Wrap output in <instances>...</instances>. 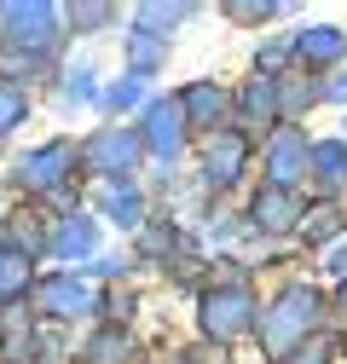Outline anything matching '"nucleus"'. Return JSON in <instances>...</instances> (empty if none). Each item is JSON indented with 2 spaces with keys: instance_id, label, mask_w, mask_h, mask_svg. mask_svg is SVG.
I'll use <instances>...</instances> for the list:
<instances>
[{
  "instance_id": "obj_1",
  "label": "nucleus",
  "mask_w": 347,
  "mask_h": 364,
  "mask_svg": "<svg viewBox=\"0 0 347 364\" xmlns=\"http://www.w3.org/2000/svg\"><path fill=\"white\" fill-rule=\"evenodd\" d=\"M313 324H319V295H313L307 284H289V289L272 301V312L260 318V341H267L272 353H289L295 336H307Z\"/></svg>"
},
{
  "instance_id": "obj_2",
  "label": "nucleus",
  "mask_w": 347,
  "mask_h": 364,
  "mask_svg": "<svg viewBox=\"0 0 347 364\" xmlns=\"http://www.w3.org/2000/svg\"><path fill=\"white\" fill-rule=\"evenodd\" d=\"M81 156L105 179H134V168L145 156V139H139V127H105V133H93V139L81 145Z\"/></svg>"
},
{
  "instance_id": "obj_3",
  "label": "nucleus",
  "mask_w": 347,
  "mask_h": 364,
  "mask_svg": "<svg viewBox=\"0 0 347 364\" xmlns=\"http://www.w3.org/2000/svg\"><path fill=\"white\" fill-rule=\"evenodd\" d=\"M203 330H208L214 341H232V336L255 330V295H249V284L208 289V295H203Z\"/></svg>"
},
{
  "instance_id": "obj_4",
  "label": "nucleus",
  "mask_w": 347,
  "mask_h": 364,
  "mask_svg": "<svg viewBox=\"0 0 347 364\" xmlns=\"http://www.w3.org/2000/svg\"><path fill=\"white\" fill-rule=\"evenodd\" d=\"M0 18H6V47H18V53H41L47 58L53 47H58V6H0Z\"/></svg>"
},
{
  "instance_id": "obj_5",
  "label": "nucleus",
  "mask_w": 347,
  "mask_h": 364,
  "mask_svg": "<svg viewBox=\"0 0 347 364\" xmlns=\"http://www.w3.org/2000/svg\"><path fill=\"white\" fill-rule=\"evenodd\" d=\"M75 162H81L75 139H47V145H35V151L18 162V186H23V191H58L64 179L75 173Z\"/></svg>"
},
{
  "instance_id": "obj_6",
  "label": "nucleus",
  "mask_w": 347,
  "mask_h": 364,
  "mask_svg": "<svg viewBox=\"0 0 347 364\" xmlns=\"http://www.w3.org/2000/svg\"><path fill=\"white\" fill-rule=\"evenodd\" d=\"M243 168H249V133L214 127L208 145H203V179H208V186H237Z\"/></svg>"
},
{
  "instance_id": "obj_7",
  "label": "nucleus",
  "mask_w": 347,
  "mask_h": 364,
  "mask_svg": "<svg viewBox=\"0 0 347 364\" xmlns=\"http://www.w3.org/2000/svg\"><path fill=\"white\" fill-rule=\"evenodd\" d=\"M139 139L156 162H174L186 151V116H180V99H151L145 105V127H139Z\"/></svg>"
},
{
  "instance_id": "obj_8",
  "label": "nucleus",
  "mask_w": 347,
  "mask_h": 364,
  "mask_svg": "<svg viewBox=\"0 0 347 364\" xmlns=\"http://www.w3.org/2000/svg\"><path fill=\"white\" fill-rule=\"evenodd\" d=\"M307 133H301V127H278L272 133V145H267V173H272V186H295V179L301 173H307Z\"/></svg>"
},
{
  "instance_id": "obj_9",
  "label": "nucleus",
  "mask_w": 347,
  "mask_h": 364,
  "mask_svg": "<svg viewBox=\"0 0 347 364\" xmlns=\"http://www.w3.org/2000/svg\"><path fill=\"white\" fill-rule=\"evenodd\" d=\"M87 306H93V289H87L75 272H53V278L41 284V312L47 318H75Z\"/></svg>"
},
{
  "instance_id": "obj_10",
  "label": "nucleus",
  "mask_w": 347,
  "mask_h": 364,
  "mask_svg": "<svg viewBox=\"0 0 347 364\" xmlns=\"http://www.w3.org/2000/svg\"><path fill=\"white\" fill-rule=\"evenodd\" d=\"M249 220L260 225V232H289V225L301 220V197H295V191H284V186H267V191H255Z\"/></svg>"
},
{
  "instance_id": "obj_11",
  "label": "nucleus",
  "mask_w": 347,
  "mask_h": 364,
  "mask_svg": "<svg viewBox=\"0 0 347 364\" xmlns=\"http://www.w3.org/2000/svg\"><path fill=\"white\" fill-rule=\"evenodd\" d=\"M29 284H35L29 249H23V243H6V249H0V312H12L18 295H29Z\"/></svg>"
},
{
  "instance_id": "obj_12",
  "label": "nucleus",
  "mask_w": 347,
  "mask_h": 364,
  "mask_svg": "<svg viewBox=\"0 0 347 364\" xmlns=\"http://www.w3.org/2000/svg\"><path fill=\"white\" fill-rule=\"evenodd\" d=\"M180 116H186V127H220V116H226V93L214 81H191L186 93H180Z\"/></svg>"
},
{
  "instance_id": "obj_13",
  "label": "nucleus",
  "mask_w": 347,
  "mask_h": 364,
  "mask_svg": "<svg viewBox=\"0 0 347 364\" xmlns=\"http://www.w3.org/2000/svg\"><path fill=\"white\" fill-rule=\"evenodd\" d=\"M99 208H105L116 225H145V197H139V186H134V179H105Z\"/></svg>"
},
{
  "instance_id": "obj_14",
  "label": "nucleus",
  "mask_w": 347,
  "mask_h": 364,
  "mask_svg": "<svg viewBox=\"0 0 347 364\" xmlns=\"http://www.w3.org/2000/svg\"><path fill=\"white\" fill-rule=\"evenodd\" d=\"M341 53H347V35L336 23H313V29H301V41H295L301 64H336Z\"/></svg>"
},
{
  "instance_id": "obj_15",
  "label": "nucleus",
  "mask_w": 347,
  "mask_h": 364,
  "mask_svg": "<svg viewBox=\"0 0 347 364\" xmlns=\"http://www.w3.org/2000/svg\"><path fill=\"white\" fill-rule=\"evenodd\" d=\"M99 249V225L87 220V214H64L58 220V237H53V255L58 260H81V255H93Z\"/></svg>"
},
{
  "instance_id": "obj_16",
  "label": "nucleus",
  "mask_w": 347,
  "mask_h": 364,
  "mask_svg": "<svg viewBox=\"0 0 347 364\" xmlns=\"http://www.w3.org/2000/svg\"><path fill=\"white\" fill-rule=\"evenodd\" d=\"M0 358H6V364H29L35 358V330H29V318L18 306L0 312Z\"/></svg>"
},
{
  "instance_id": "obj_17",
  "label": "nucleus",
  "mask_w": 347,
  "mask_h": 364,
  "mask_svg": "<svg viewBox=\"0 0 347 364\" xmlns=\"http://www.w3.org/2000/svg\"><path fill=\"white\" fill-rule=\"evenodd\" d=\"M243 116H249V122H278V116H284V81H272V75L249 81V87H243Z\"/></svg>"
},
{
  "instance_id": "obj_18",
  "label": "nucleus",
  "mask_w": 347,
  "mask_h": 364,
  "mask_svg": "<svg viewBox=\"0 0 347 364\" xmlns=\"http://www.w3.org/2000/svg\"><path fill=\"white\" fill-rule=\"evenodd\" d=\"M168 64V41H156V35H145V29H134L127 35V75H156Z\"/></svg>"
},
{
  "instance_id": "obj_19",
  "label": "nucleus",
  "mask_w": 347,
  "mask_h": 364,
  "mask_svg": "<svg viewBox=\"0 0 347 364\" xmlns=\"http://www.w3.org/2000/svg\"><path fill=\"white\" fill-rule=\"evenodd\" d=\"M307 162H313V173H319V186H341V179H347V145H341V139L313 145Z\"/></svg>"
},
{
  "instance_id": "obj_20",
  "label": "nucleus",
  "mask_w": 347,
  "mask_h": 364,
  "mask_svg": "<svg viewBox=\"0 0 347 364\" xmlns=\"http://www.w3.org/2000/svg\"><path fill=\"white\" fill-rule=\"evenodd\" d=\"M191 12H197V6H162V0H151V6H139V12H134V18H139L134 29H145V35H156V41H168L162 29H174V23H186Z\"/></svg>"
},
{
  "instance_id": "obj_21",
  "label": "nucleus",
  "mask_w": 347,
  "mask_h": 364,
  "mask_svg": "<svg viewBox=\"0 0 347 364\" xmlns=\"http://www.w3.org/2000/svg\"><path fill=\"white\" fill-rule=\"evenodd\" d=\"M127 353H134V341H127L122 330H99L93 341H87V364H127Z\"/></svg>"
},
{
  "instance_id": "obj_22",
  "label": "nucleus",
  "mask_w": 347,
  "mask_h": 364,
  "mask_svg": "<svg viewBox=\"0 0 347 364\" xmlns=\"http://www.w3.org/2000/svg\"><path fill=\"white\" fill-rule=\"evenodd\" d=\"M29 122V93L23 87H0V133H12Z\"/></svg>"
},
{
  "instance_id": "obj_23",
  "label": "nucleus",
  "mask_w": 347,
  "mask_h": 364,
  "mask_svg": "<svg viewBox=\"0 0 347 364\" xmlns=\"http://www.w3.org/2000/svg\"><path fill=\"white\" fill-rule=\"evenodd\" d=\"M139 99H145V81L139 75H122V81L105 87V110H134Z\"/></svg>"
},
{
  "instance_id": "obj_24",
  "label": "nucleus",
  "mask_w": 347,
  "mask_h": 364,
  "mask_svg": "<svg viewBox=\"0 0 347 364\" xmlns=\"http://www.w3.org/2000/svg\"><path fill=\"white\" fill-rule=\"evenodd\" d=\"M64 105H70V110H75V105H93V64H81V70L64 75Z\"/></svg>"
},
{
  "instance_id": "obj_25",
  "label": "nucleus",
  "mask_w": 347,
  "mask_h": 364,
  "mask_svg": "<svg viewBox=\"0 0 347 364\" xmlns=\"http://www.w3.org/2000/svg\"><path fill=\"white\" fill-rule=\"evenodd\" d=\"M301 220H307V237H313V243H324V237L341 232V214H336V208H313V214H301Z\"/></svg>"
},
{
  "instance_id": "obj_26",
  "label": "nucleus",
  "mask_w": 347,
  "mask_h": 364,
  "mask_svg": "<svg viewBox=\"0 0 347 364\" xmlns=\"http://www.w3.org/2000/svg\"><path fill=\"white\" fill-rule=\"evenodd\" d=\"M70 23H75V29H99V23H110V6H75Z\"/></svg>"
},
{
  "instance_id": "obj_27",
  "label": "nucleus",
  "mask_w": 347,
  "mask_h": 364,
  "mask_svg": "<svg viewBox=\"0 0 347 364\" xmlns=\"http://www.w3.org/2000/svg\"><path fill=\"white\" fill-rule=\"evenodd\" d=\"M105 312H110V318H134V295H127V289L105 295Z\"/></svg>"
},
{
  "instance_id": "obj_28",
  "label": "nucleus",
  "mask_w": 347,
  "mask_h": 364,
  "mask_svg": "<svg viewBox=\"0 0 347 364\" xmlns=\"http://www.w3.org/2000/svg\"><path fill=\"white\" fill-rule=\"evenodd\" d=\"M226 12H232L237 23H267V18L278 12V6H226Z\"/></svg>"
},
{
  "instance_id": "obj_29",
  "label": "nucleus",
  "mask_w": 347,
  "mask_h": 364,
  "mask_svg": "<svg viewBox=\"0 0 347 364\" xmlns=\"http://www.w3.org/2000/svg\"><path fill=\"white\" fill-rule=\"evenodd\" d=\"M180 364H226V353H208V347H197V353H186Z\"/></svg>"
},
{
  "instance_id": "obj_30",
  "label": "nucleus",
  "mask_w": 347,
  "mask_h": 364,
  "mask_svg": "<svg viewBox=\"0 0 347 364\" xmlns=\"http://www.w3.org/2000/svg\"><path fill=\"white\" fill-rule=\"evenodd\" d=\"M330 272H336V278H347V243L330 249Z\"/></svg>"
},
{
  "instance_id": "obj_31",
  "label": "nucleus",
  "mask_w": 347,
  "mask_h": 364,
  "mask_svg": "<svg viewBox=\"0 0 347 364\" xmlns=\"http://www.w3.org/2000/svg\"><path fill=\"white\" fill-rule=\"evenodd\" d=\"M324 99H336V105H347V75H341L336 87H324Z\"/></svg>"
},
{
  "instance_id": "obj_32",
  "label": "nucleus",
  "mask_w": 347,
  "mask_h": 364,
  "mask_svg": "<svg viewBox=\"0 0 347 364\" xmlns=\"http://www.w3.org/2000/svg\"><path fill=\"white\" fill-rule=\"evenodd\" d=\"M341 306H347V289H341Z\"/></svg>"
}]
</instances>
